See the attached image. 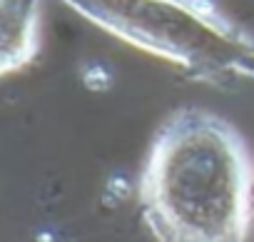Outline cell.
<instances>
[{
    "instance_id": "cell-3",
    "label": "cell",
    "mask_w": 254,
    "mask_h": 242,
    "mask_svg": "<svg viewBox=\"0 0 254 242\" xmlns=\"http://www.w3.org/2000/svg\"><path fill=\"white\" fill-rule=\"evenodd\" d=\"M40 0H0V70L25 68L38 53Z\"/></svg>"
},
{
    "instance_id": "cell-2",
    "label": "cell",
    "mask_w": 254,
    "mask_h": 242,
    "mask_svg": "<svg viewBox=\"0 0 254 242\" xmlns=\"http://www.w3.org/2000/svg\"><path fill=\"white\" fill-rule=\"evenodd\" d=\"M107 35L192 80L254 82V33L209 0H60Z\"/></svg>"
},
{
    "instance_id": "cell-1",
    "label": "cell",
    "mask_w": 254,
    "mask_h": 242,
    "mask_svg": "<svg viewBox=\"0 0 254 242\" xmlns=\"http://www.w3.org/2000/svg\"><path fill=\"white\" fill-rule=\"evenodd\" d=\"M137 200L157 240H244L254 225V167L244 140L209 110H175L147 150Z\"/></svg>"
}]
</instances>
